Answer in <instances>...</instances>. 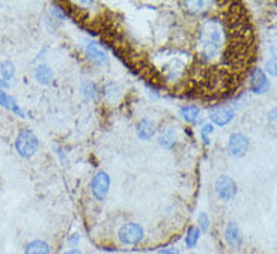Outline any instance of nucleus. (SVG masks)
<instances>
[{"label":"nucleus","instance_id":"20","mask_svg":"<svg viewBox=\"0 0 277 254\" xmlns=\"http://www.w3.org/2000/svg\"><path fill=\"white\" fill-rule=\"evenodd\" d=\"M197 224H199V229L201 232H207L209 229V218L205 212H201L197 217Z\"/></svg>","mask_w":277,"mask_h":254},{"label":"nucleus","instance_id":"23","mask_svg":"<svg viewBox=\"0 0 277 254\" xmlns=\"http://www.w3.org/2000/svg\"><path fill=\"white\" fill-rule=\"evenodd\" d=\"M268 122H270L273 126H277V107H274L271 112L268 113Z\"/></svg>","mask_w":277,"mask_h":254},{"label":"nucleus","instance_id":"24","mask_svg":"<svg viewBox=\"0 0 277 254\" xmlns=\"http://www.w3.org/2000/svg\"><path fill=\"white\" fill-rule=\"evenodd\" d=\"M79 242H80V233H74V235L69 236L68 244H69L71 247H77V245H79Z\"/></svg>","mask_w":277,"mask_h":254},{"label":"nucleus","instance_id":"18","mask_svg":"<svg viewBox=\"0 0 277 254\" xmlns=\"http://www.w3.org/2000/svg\"><path fill=\"white\" fill-rule=\"evenodd\" d=\"M0 74H2L3 80H11V78L14 77V74H15L14 63H12V62H9V60L3 62L2 65H0Z\"/></svg>","mask_w":277,"mask_h":254},{"label":"nucleus","instance_id":"25","mask_svg":"<svg viewBox=\"0 0 277 254\" xmlns=\"http://www.w3.org/2000/svg\"><path fill=\"white\" fill-rule=\"evenodd\" d=\"M95 85L94 83H87L86 85V87H85V93L87 95V97H90V98H94V95H95Z\"/></svg>","mask_w":277,"mask_h":254},{"label":"nucleus","instance_id":"2","mask_svg":"<svg viewBox=\"0 0 277 254\" xmlns=\"http://www.w3.org/2000/svg\"><path fill=\"white\" fill-rule=\"evenodd\" d=\"M38 137L30 131V130H23L17 140H15V149H17L18 155L23 158H30L34 156L38 151Z\"/></svg>","mask_w":277,"mask_h":254},{"label":"nucleus","instance_id":"16","mask_svg":"<svg viewBox=\"0 0 277 254\" xmlns=\"http://www.w3.org/2000/svg\"><path fill=\"white\" fill-rule=\"evenodd\" d=\"M0 105H2V107H6V108H9V110H12L14 113H17V115H20V116H24V113L18 108V105L15 104V101H14L12 98H9L3 90H0Z\"/></svg>","mask_w":277,"mask_h":254},{"label":"nucleus","instance_id":"12","mask_svg":"<svg viewBox=\"0 0 277 254\" xmlns=\"http://www.w3.org/2000/svg\"><path fill=\"white\" fill-rule=\"evenodd\" d=\"M24 254H50V245L44 241H32L24 248Z\"/></svg>","mask_w":277,"mask_h":254},{"label":"nucleus","instance_id":"8","mask_svg":"<svg viewBox=\"0 0 277 254\" xmlns=\"http://www.w3.org/2000/svg\"><path fill=\"white\" fill-rule=\"evenodd\" d=\"M270 89V80L264 69L253 68L250 72V90L253 93H265Z\"/></svg>","mask_w":277,"mask_h":254},{"label":"nucleus","instance_id":"17","mask_svg":"<svg viewBox=\"0 0 277 254\" xmlns=\"http://www.w3.org/2000/svg\"><path fill=\"white\" fill-rule=\"evenodd\" d=\"M201 229L199 227H190L189 230H187V235H186V245H187V248H194L196 247V244L199 242V239H201Z\"/></svg>","mask_w":277,"mask_h":254},{"label":"nucleus","instance_id":"26","mask_svg":"<svg viewBox=\"0 0 277 254\" xmlns=\"http://www.w3.org/2000/svg\"><path fill=\"white\" fill-rule=\"evenodd\" d=\"M160 254H179V251H178L176 248L167 247V248H163V250H160Z\"/></svg>","mask_w":277,"mask_h":254},{"label":"nucleus","instance_id":"1","mask_svg":"<svg viewBox=\"0 0 277 254\" xmlns=\"http://www.w3.org/2000/svg\"><path fill=\"white\" fill-rule=\"evenodd\" d=\"M219 18H208L199 32V54L204 60H214L223 51V42L230 32Z\"/></svg>","mask_w":277,"mask_h":254},{"label":"nucleus","instance_id":"5","mask_svg":"<svg viewBox=\"0 0 277 254\" xmlns=\"http://www.w3.org/2000/svg\"><path fill=\"white\" fill-rule=\"evenodd\" d=\"M215 193L223 202H230L237 196V184L235 181L227 176V174H222V176L215 181Z\"/></svg>","mask_w":277,"mask_h":254},{"label":"nucleus","instance_id":"14","mask_svg":"<svg viewBox=\"0 0 277 254\" xmlns=\"http://www.w3.org/2000/svg\"><path fill=\"white\" fill-rule=\"evenodd\" d=\"M158 143H160V146H163L164 149H172L175 146V143H176V133L173 128H166L160 138H158Z\"/></svg>","mask_w":277,"mask_h":254},{"label":"nucleus","instance_id":"11","mask_svg":"<svg viewBox=\"0 0 277 254\" xmlns=\"http://www.w3.org/2000/svg\"><path fill=\"white\" fill-rule=\"evenodd\" d=\"M154 134H156V123H154L152 120L149 119H142L140 122H138L137 125V135L140 140L146 141L149 138L154 137Z\"/></svg>","mask_w":277,"mask_h":254},{"label":"nucleus","instance_id":"27","mask_svg":"<svg viewBox=\"0 0 277 254\" xmlns=\"http://www.w3.org/2000/svg\"><path fill=\"white\" fill-rule=\"evenodd\" d=\"M64 254H82V251H80L79 248H72V250H68V251H65Z\"/></svg>","mask_w":277,"mask_h":254},{"label":"nucleus","instance_id":"15","mask_svg":"<svg viewBox=\"0 0 277 254\" xmlns=\"http://www.w3.org/2000/svg\"><path fill=\"white\" fill-rule=\"evenodd\" d=\"M199 113H201V110H199V107H196V105H184L179 110L181 118L186 122H189V123L196 122L197 118H199Z\"/></svg>","mask_w":277,"mask_h":254},{"label":"nucleus","instance_id":"3","mask_svg":"<svg viewBox=\"0 0 277 254\" xmlns=\"http://www.w3.org/2000/svg\"><path fill=\"white\" fill-rule=\"evenodd\" d=\"M143 236L145 230L137 223H125L118 230V239L124 245H137L138 242H142Z\"/></svg>","mask_w":277,"mask_h":254},{"label":"nucleus","instance_id":"13","mask_svg":"<svg viewBox=\"0 0 277 254\" xmlns=\"http://www.w3.org/2000/svg\"><path fill=\"white\" fill-rule=\"evenodd\" d=\"M53 69L49 65H39L35 71V78L41 85H50L53 80Z\"/></svg>","mask_w":277,"mask_h":254},{"label":"nucleus","instance_id":"6","mask_svg":"<svg viewBox=\"0 0 277 254\" xmlns=\"http://www.w3.org/2000/svg\"><path fill=\"white\" fill-rule=\"evenodd\" d=\"M90 188H92V194L94 197L100 202L105 200L107 194H109V189H110V178L109 174L105 171L100 170L94 179H92V184H90Z\"/></svg>","mask_w":277,"mask_h":254},{"label":"nucleus","instance_id":"21","mask_svg":"<svg viewBox=\"0 0 277 254\" xmlns=\"http://www.w3.org/2000/svg\"><path fill=\"white\" fill-rule=\"evenodd\" d=\"M265 72H268L273 77H277V57H273L265 63Z\"/></svg>","mask_w":277,"mask_h":254},{"label":"nucleus","instance_id":"28","mask_svg":"<svg viewBox=\"0 0 277 254\" xmlns=\"http://www.w3.org/2000/svg\"><path fill=\"white\" fill-rule=\"evenodd\" d=\"M274 57H277V50H276V56H274Z\"/></svg>","mask_w":277,"mask_h":254},{"label":"nucleus","instance_id":"4","mask_svg":"<svg viewBox=\"0 0 277 254\" xmlns=\"http://www.w3.org/2000/svg\"><path fill=\"white\" fill-rule=\"evenodd\" d=\"M249 138L245 137L242 133H234L230 134L229 141H227V152L230 156L234 158H242L249 151Z\"/></svg>","mask_w":277,"mask_h":254},{"label":"nucleus","instance_id":"10","mask_svg":"<svg viewBox=\"0 0 277 254\" xmlns=\"http://www.w3.org/2000/svg\"><path fill=\"white\" fill-rule=\"evenodd\" d=\"M86 54H87V57L90 59V60H94L97 65H104V67H107L109 65V56H107L103 50H100L98 47L95 45V44H87L86 45Z\"/></svg>","mask_w":277,"mask_h":254},{"label":"nucleus","instance_id":"7","mask_svg":"<svg viewBox=\"0 0 277 254\" xmlns=\"http://www.w3.org/2000/svg\"><path fill=\"white\" fill-rule=\"evenodd\" d=\"M234 118H235V110L227 105H217V107L211 108V112H209L211 122L219 126H226L227 123L232 122Z\"/></svg>","mask_w":277,"mask_h":254},{"label":"nucleus","instance_id":"9","mask_svg":"<svg viewBox=\"0 0 277 254\" xmlns=\"http://www.w3.org/2000/svg\"><path fill=\"white\" fill-rule=\"evenodd\" d=\"M225 241L227 242L229 247H240L241 242H242V233H241V229L238 227L237 223L234 221H230V223L226 224V229H225Z\"/></svg>","mask_w":277,"mask_h":254},{"label":"nucleus","instance_id":"22","mask_svg":"<svg viewBox=\"0 0 277 254\" xmlns=\"http://www.w3.org/2000/svg\"><path fill=\"white\" fill-rule=\"evenodd\" d=\"M52 14L54 15L56 18H59V20H65L67 18V12L60 8V6H57V5H54L53 8H52Z\"/></svg>","mask_w":277,"mask_h":254},{"label":"nucleus","instance_id":"19","mask_svg":"<svg viewBox=\"0 0 277 254\" xmlns=\"http://www.w3.org/2000/svg\"><path fill=\"white\" fill-rule=\"evenodd\" d=\"M212 133H214V125L212 123H207L201 128V137H202V140H204V143L207 146L209 145V135Z\"/></svg>","mask_w":277,"mask_h":254}]
</instances>
